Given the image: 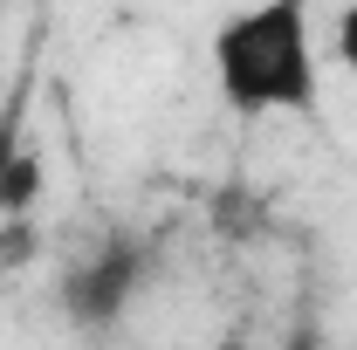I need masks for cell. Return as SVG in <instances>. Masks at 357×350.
<instances>
[{
  "mask_svg": "<svg viewBox=\"0 0 357 350\" xmlns=\"http://www.w3.org/2000/svg\"><path fill=\"white\" fill-rule=\"evenodd\" d=\"M316 28H310V7L296 0H275V7H248L220 21L213 35V83L220 96L241 110V117H303L316 110L323 96V69H316Z\"/></svg>",
  "mask_w": 357,
  "mask_h": 350,
  "instance_id": "obj_1",
  "label": "cell"
},
{
  "mask_svg": "<svg viewBox=\"0 0 357 350\" xmlns=\"http://www.w3.org/2000/svg\"><path fill=\"white\" fill-rule=\"evenodd\" d=\"M144 282H151V254H144V241L110 234L89 261L69 268V282H62V309H69L83 330H110V323L144 296Z\"/></svg>",
  "mask_w": 357,
  "mask_h": 350,
  "instance_id": "obj_2",
  "label": "cell"
},
{
  "mask_svg": "<svg viewBox=\"0 0 357 350\" xmlns=\"http://www.w3.org/2000/svg\"><path fill=\"white\" fill-rule=\"evenodd\" d=\"M337 62H344V69L357 76V0L344 7V14H337Z\"/></svg>",
  "mask_w": 357,
  "mask_h": 350,
  "instance_id": "obj_3",
  "label": "cell"
},
{
  "mask_svg": "<svg viewBox=\"0 0 357 350\" xmlns=\"http://www.w3.org/2000/svg\"><path fill=\"white\" fill-rule=\"evenodd\" d=\"M296 350H316V344H296Z\"/></svg>",
  "mask_w": 357,
  "mask_h": 350,
  "instance_id": "obj_4",
  "label": "cell"
}]
</instances>
